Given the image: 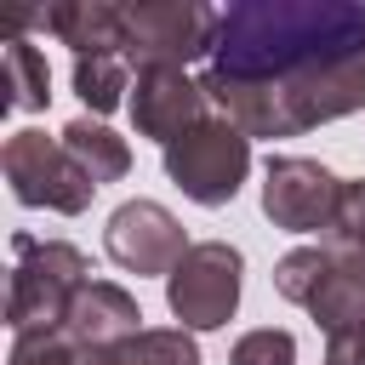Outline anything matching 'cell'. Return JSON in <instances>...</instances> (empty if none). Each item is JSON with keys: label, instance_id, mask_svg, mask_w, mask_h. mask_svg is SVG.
<instances>
[{"label": "cell", "instance_id": "8fae6325", "mask_svg": "<svg viewBox=\"0 0 365 365\" xmlns=\"http://www.w3.org/2000/svg\"><path fill=\"white\" fill-rule=\"evenodd\" d=\"M40 29L74 46V57H125V6L114 0H63L40 11Z\"/></svg>", "mask_w": 365, "mask_h": 365}, {"label": "cell", "instance_id": "d6986e66", "mask_svg": "<svg viewBox=\"0 0 365 365\" xmlns=\"http://www.w3.org/2000/svg\"><path fill=\"white\" fill-rule=\"evenodd\" d=\"M6 365H80V348L68 342V331H29L11 342Z\"/></svg>", "mask_w": 365, "mask_h": 365}, {"label": "cell", "instance_id": "2e32d148", "mask_svg": "<svg viewBox=\"0 0 365 365\" xmlns=\"http://www.w3.org/2000/svg\"><path fill=\"white\" fill-rule=\"evenodd\" d=\"M325 268H331V245H297V251H285L279 262H274V291L285 297V302H314V291H319V279H325Z\"/></svg>", "mask_w": 365, "mask_h": 365}, {"label": "cell", "instance_id": "5bb4252c", "mask_svg": "<svg viewBox=\"0 0 365 365\" xmlns=\"http://www.w3.org/2000/svg\"><path fill=\"white\" fill-rule=\"evenodd\" d=\"M46 103H51V68L23 34H11L6 40V108H46Z\"/></svg>", "mask_w": 365, "mask_h": 365}, {"label": "cell", "instance_id": "ffe728a7", "mask_svg": "<svg viewBox=\"0 0 365 365\" xmlns=\"http://www.w3.org/2000/svg\"><path fill=\"white\" fill-rule=\"evenodd\" d=\"M331 245H354V251H365V177L342 188V211H336V234H331Z\"/></svg>", "mask_w": 365, "mask_h": 365}, {"label": "cell", "instance_id": "8992f818", "mask_svg": "<svg viewBox=\"0 0 365 365\" xmlns=\"http://www.w3.org/2000/svg\"><path fill=\"white\" fill-rule=\"evenodd\" d=\"M217 17L200 0H137L125 6V63L137 68H182L194 57H211Z\"/></svg>", "mask_w": 365, "mask_h": 365}, {"label": "cell", "instance_id": "3957f363", "mask_svg": "<svg viewBox=\"0 0 365 365\" xmlns=\"http://www.w3.org/2000/svg\"><path fill=\"white\" fill-rule=\"evenodd\" d=\"M251 171V137L234 120H200L177 143H165V177L194 205H228Z\"/></svg>", "mask_w": 365, "mask_h": 365}, {"label": "cell", "instance_id": "6da1fadb", "mask_svg": "<svg viewBox=\"0 0 365 365\" xmlns=\"http://www.w3.org/2000/svg\"><path fill=\"white\" fill-rule=\"evenodd\" d=\"M205 97L245 137H302L365 108V6L240 0L217 17Z\"/></svg>", "mask_w": 365, "mask_h": 365}, {"label": "cell", "instance_id": "277c9868", "mask_svg": "<svg viewBox=\"0 0 365 365\" xmlns=\"http://www.w3.org/2000/svg\"><path fill=\"white\" fill-rule=\"evenodd\" d=\"M0 165H6V182H11V200L29 205V211H63V217H80L97 194V182L80 171V160L51 143L46 131H11L6 148H0Z\"/></svg>", "mask_w": 365, "mask_h": 365}, {"label": "cell", "instance_id": "44dd1931", "mask_svg": "<svg viewBox=\"0 0 365 365\" xmlns=\"http://www.w3.org/2000/svg\"><path fill=\"white\" fill-rule=\"evenodd\" d=\"M325 365H365V325L325 336Z\"/></svg>", "mask_w": 365, "mask_h": 365}, {"label": "cell", "instance_id": "5b68a950", "mask_svg": "<svg viewBox=\"0 0 365 365\" xmlns=\"http://www.w3.org/2000/svg\"><path fill=\"white\" fill-rule=\"evenodd\" d=\"M245 257L228 240H200L165 279V308L182 319V331H222L240 308Z\"/></svg>", "mask_w": 365, "mask_h": 365}, {"label": "cell", "instance_id": "52a82bcc", "mask_svg": "<svg viewBox=\"0 0 365 365\" xmlns=\"http://www.w3.org/2000/svg\"><path fill=\"white\" fill-rule=\"evenodd\" d=\"M342 177H331L319 160L274 154L262 165V217L285 234H336L342 211Z\"/></svg>", "mask_w": 365, "mask_h": 365}, {"label": "cell", "instance_id": "7a4b0ae2", "mask_svg": "<svg viewBox=\"0 0 365 365\" xmlns=\"http://www.w3.org/2000/svg\"><path fill=\"white\" fill-rule=\"evenodd\" d=\"M11 257L17 262H11V279H6V325L17 336H29V331H63L80 285H91L86 251L68 245V240L17 234Z\"/></svg>", "mask_w": 365, "mask_h": 365}, {"label": "cell", "instance_id": "ba28073f", "mask_svg": "<svg viewBox=\"0 0 365 365\" xmlns=\"http://www.w3.org/2000/svg\"><path fill=\"white\" fill-rule=\"evenodd\" d=\"M103 245H108V257H114L125 274H165V279H171V268L188 257L182 222H177L165 205H154V200H125V205L108 217Z\"/></svg>", "mask_w": 365, "mask_h": 365}, {"label": "cell", "instance_id": "4fadbf2b", "mask_svg": "<svg viewBox=\"0 0 365 365\" xmlns=\"http://www.w3.org/2000/svg\"><path fill=\"white\" fill-rule=\"evenodd\" d=\"M74 160H80V171L103 188V182H120L125 171H131V148H125V137H114L108 125H91V120H68L63 125V137H57Z\"/></svg>", "mask_w": 365, "mask_h": 365}, {"label": "cell", "instance_id": "7402d4cb", "mask_svg": "<svg viewBox=\"0 0 365 365\" xmlns=\"http://www.w3.org/2000/svg\"><path fill=\"white\" fill-rule=\"evenodd\" d=\"M80 365H120V348H80Z\"/></svg>", "mask_w": 365, "mask_h": 365}, {"label": "cell", "instance_id": "ac0fdd59", "mask_svg": "<svg viewBox=\"0 0 365 365\" xmlns=\"http://www.w3.org/2000/svg\"><path fill=\"white\" fill-rule=\"evenodd\" d=\"M228 365H297V336L279 325H257L228 348Z\"/></svg>", "mask_w": 365, "mask_h": 365}, {"label": "cell", "instance_id": "e0dca14e", "mask_svg": "<svg viewBox=\"0 0 365 365\" xmlns=\"http://www.w3.org/2000/svg\"><path fill=\"white\" fill-rule=\"evenodd\" d=\"M120 365H200V348L182 325H154L120 348Z\"/></svg>", "mask_w": 365, "mask_h": 365}, {"label": "cell", "instance_id": "9c48e42d", "mask_svg": "<svg viewBox=\"0 0 365 365\" xmlns=\"http://www.w3.org/2000/svg\"><path fill=\"white\" fill-rule=\"evenodd\" d=\"M205 86L188 80L182 68H137V91H131V120L137 137H154L160 148L177 143L182 131H194L205 120Z\"/></svg>", "mask_w": 365, "mask_h": 365}, {"label": "cell", "instance_id": "30bf717a", "mask_svg": "<svg viewBox=\"0 0 365 365\" xmlns=\"http://www.w3.org/2000/svg\"><path fill=\"white\" fill-rule=\"evenodd\" d=\"M137 319H143V308H137V297H131L125 285L91 279V285H80L63 331H68L74 348H125V342L143 331Z\"/></svg>", "mask_w": 365, "mask_h": 365}, {"label": "cell", "instance_id": "7c38bea8", "mask_svg": "<svg viewBox=\"0 0 365 365\" xmlns=\"http://www.w3.org/2000/svg\"><path fill=\"white\" fill-rule=\"evenodd\" d=\"M308 314H314V325H319L325 336L365 325V251L331 245V268H325V279H319Z\"/></svg>", "mask_w": 365, "mask_h": 365}, {"label": "cell", "instance_id": "9a60e30c", "mask_svg": "<svg viewBox=\"0 0 365 365\" xmlns=\"http://www.w3.org/2000/svg\"><path fill=\"white\" fill-rule=\"evenodd\" d=\"M74 91L91 114H114L125 103V57H74Z\"/></svg>", "mask_w": 365, "mask_h": 365}]
</instances>
